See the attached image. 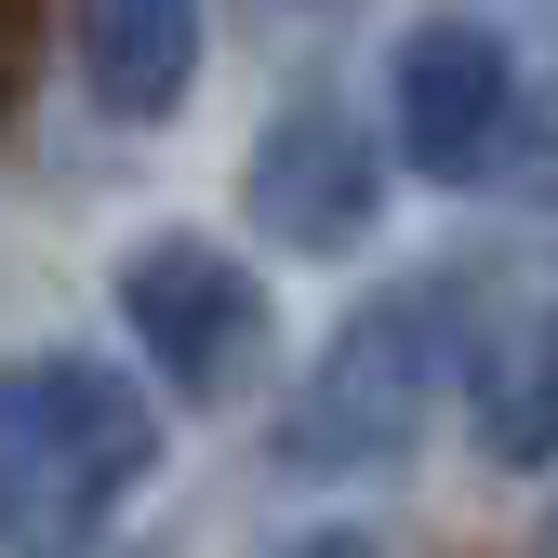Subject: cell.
<instances>
[{
	"label": "cell",
	"mask_w": 558,
	"mask_h": 558,
	"mask_svg": "<svg viewBox=\"0 0 558 558\" xmlns=\"http://www.w3.org/2000/svg\"><path fill=\"white\" fill-rule=\"evenodd\" d=\"M160 465V412L107 360L0 373V558H81Z\"/></svg>",
	"instance_id": "obj_1"
},
{
	"label": "cell",
	"mask_w": 558,
	"mask_h": 558,
	"mask_svg": "<svg viewBox=\"0 0 558 558\" xmlns=\"http://www.w3.org/2000/svg\"><path fill=\"white\" fill-rule=\"evenodd\" d=\"M439 345H452L439 279H412V293L360 306V319L319 345V373L293 386V426H279V452H293L306 478H360V465H386L412 426H426V399H439Z\"/></svg>",
	"instance_id": "obj_2"
},
{
	"label": "cell",
	"mask_w": 558,
	"mask_h": 558,
	"mask_svg": "<svg viewBox=\"0 0 558 558\" xmlns=\"http://www.w3.org/2000/svg\"><path fill=\"white\" fill-rule=\"evenodd\" d=\"M120 319H133V345L173 373V399H240L253 360H266V293H253V266L214 253V240H186V227H160V240L120 253Z\"/></svg>",
	"instance_id": "obj_3"
},
{
	"label": "cell",
	"mask_w": 558,
	"mask_h": 558,
	"mask_svg": "<svg viewBox=\"0 0 558 558\" xmlns=\"http://www.w3.org/2000/svg\"><path fill=\"white\" fill-rule=\"evenodd\" d=\"M506 120H519V53L493 27H412L399 40V81H386V133H399V160L426 173V186H478L506 160Z\"/></svg>",
	"instance_id": "obj_4"
},
{
	"label": "cell",
	"mask_w": 558,
	"mask_h": 558,
	"mask_svg": "<svg viewBox=\"0 0 558 558\" xmlns=\"http://www.w3.org/2000/svg\"><path fill=\"white\" fill-rule=\"evenodd\" d=\"M253 214H266V240L279 253H345L373 227V186H386V160H373V120L345 107V94H293L266 133H253Z\"/></svg>",
	"instance_id": "obj_5"
},
{
	"label": "cell",
	"mask_w": 558,
	"mask_h": 558,
	"mask_svg": "<svg viewBox=\"0 0 558 558\" xmlns=\"http://www.w3.org/2000/svg\"><path fill=\"white\" fill-rule=\"evenodd\" d=\"M199 40H214L199 0H81V81L107 120H173L199 81Z\"/></svg>",
	"instance_id": "obj_6"
},
{
	"label": "cell",
	"mask_w": 558,
	"mask_h": 558,
	"mask_svg": "<svg viewBox=\"0 0 558 558\" xmlns=\"http://www.w3.org/2000/svg\"><path fill=\"white\" fill-rule=\"evenodd\" d=\"M465 412H478V452L493 465H558V306H519V319L478 332Z\"/></svg>",
	"instance_id": "obj_7"
},
{
	"label": "cell",
	"mask_w": 558,
	"mask_h": 558,
	"mask_svg": "<svg viewBox=\"0 0 558 558\" xmlns=\"http://www.w3.org/2000/svg\"><path fill=\"white\" fill-rule=\"evenodd\" d=\"M506 173H519L532 214H558V81H545V94H519V120H506Z\"/></svg>",
	"instance_id": "obj_8"
},
{
	"label": "cell",
	"mask_w": 558,
	"mask_h": 558,
	"mask_svg": "<svg viewBox=\"0 0 558 558\" xmlns=\"http://www.w3.org/2000/svg\"><path fill=\"white\" fill-rule=\"evenodd\" d=\"M279 558H386L373 532H306V545H279Z\"/></svg>",
	"instance_id": "obj_9"
}]
</instances>
